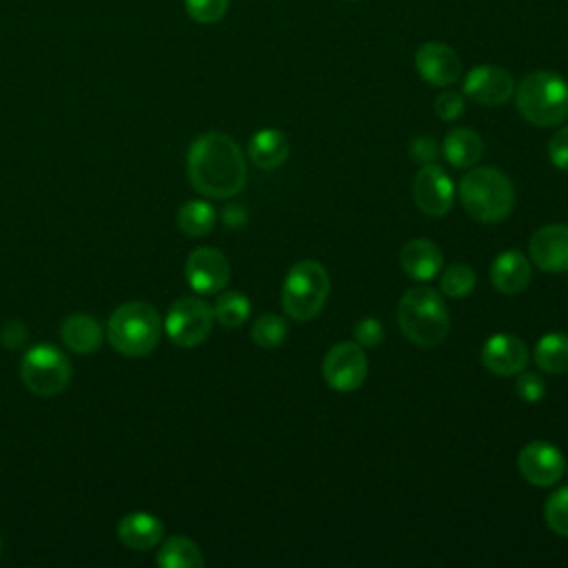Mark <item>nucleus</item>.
<instances>
[{
  "mask_svg": "<svg viewBox=\"0 0 568 568\" xmlns=\"http://www.w3.org/2000/svg\"><path fill=\"white\" fill-rule=\"evenodd\" d=\"M544 517L552 532L568 537V486H561L546 499Z\"/></svg>",
  "mask_w": 568,
  "mask_h": 568,
  "instance_id": "obj_29",
  "label": "nucleus"
},
{
  "mask_svg": "<svg viewBox=\"0 0 568 568\" xmlns=\"http://www.w3.org/2000/svg\"><path fill=\"white\" fill-rule=\"evenodd\" d=\"M251 315V302L244 293L240 291H226L217 297L215 308H213V317L226 326V328H237L242 326Z\"/></svg>",
  "mask_w": 568,
  "mask_h": 568,
  "instance_id": "obj_26",
  "label": "nucleus"
},
{
  "mask_svg": "<svg viewBox=\"0 0 568 568\" xmlns=\"http://www.w3.org/2000/svg\"><path fill=\"white\" fill-rule=\"evenodd\" d=\"M184 275L193 291L211 295L226 286L231 277V266H229V260L217 248L200 246L186 257Z\"/></svg>",
  "mask_w": 568,
  "mask_h": 568,
  "instance_id": "obj_11",
  "label": "nucleus"
},
{
  "mask_svg": "<svg viewBox=\"0 0 568 568\" xmlns=\"http://www.w3.org/2000/svg\"><path fill=\"white\" fill-rule=\"evenodd\" d=\"M399 264L410 280L428 282L442 271L444 255L435 242L417 237V240H410L404 244V248L399 253Z\"/></svg>",
  "mask_w": 568,
  "mask_h": 568,
  "instance_id": "obj_17",
  "label": "nucleus"
},
{
  "mask_svg": "<svg viewBox=\"0 0 568 568\" xmlns=\"http://www.w3.org/2000/svg\"><path fill=\"white\" fill-rule=\"evenodd\" d=\"M408 151H410V158H413L415 162H422V164H430V162L437 158V153H439L437 142H435L433 138H428V135L413 138Z\"/></svg>",
  "mask_w": 568,
  "mask_h": 568,
  "instance_id": "obj_35",
  "label": "nucleus"
},
{
  "mask_svg": "<svg viewBox=\"0 0 568 568\" xmlns=\"http://www.w3.org/2000/svg\"><path fill=\"white\" fill-rule=\"evenodd\" d=\"M481 362L499 377L519 375L528 364V348L517 335L495 333L481 346Z\"/></svg>",
  "mask_w": 568,
  "mask_h": 568,
  "instance_id": "obj_16",
  "label": "nucleus"
},
{
  "mask_svg": "<svg viewBox=\"0 0 568 568\" xmlns=\"http://www.w3.org/2000/svg\"><path fill=\"white\" fill-rule=\"evenodd\" d=\"M397 324L408 342L428 348L446 337L450 328V313L435 288L413 286L397 304Z\"/></svg>",
  "mask_w": 568,
  "mask_h": 568,
  "instance_id": "obj_2",
  "label": "nucleus"
},
{
  "mask_svg": "<svg viewBox=\"0 0 568 568\" xmlns=\"http://www.w3.org/2000/svg\"><path fill=\"white\" fill-rule=\"evenodd\" d=\"M288 333V324L284 317L275 315V313H264L260 315L253 326H251V337L257 346L262 348H275L284 342Z\"/></svg>",
  "mask_w": 568,
  "mask_h": 568,
  "instance_id": "obj_27",
  "label": "nucleus"
},
{
  "mask_svg": "<svg viewBox=\"0 0 568 568\" xmlns=\"http://www.w3.org/2000/svg\"><path fill=\"white\" fill-rule=\"evenodd\" d=\"M368 362L357 342H339L322 359V377L337 393L357 390L366 379Z\"/></svg>",
  "mask_w": 568,
  "mask_h": 568,
  "instance_id": "obj_9",
  "label": "nucleus"
},
{
  "mask_svg": "<svg viewBox=\"0 0 568 568\" xmlns=\"http://www.w3.org/2000/svg\"><path fill=\"white\" fill-rule=\"evenodd\" d=\"M415 69L428 84L450 87L462 75V60L444 42H424L415 53Z\"/></svg>",
  "mask_w": 568,
  "mask_h": 568,
  "instance_id": "obj_15",
  "label": "nucleus"
},
{
  "mask_svg": "<svg viewBox=\"0 0 568 568\" xmlns=\"http://www.w3.org/2000/svg\"><path fill=\"white\" fill-rule=\"evenodd\" d=\"M548 158L557 169L568 171V126H561L548 142Z\"/></svg>",
  "mask_w": 568,
  "mask_h": 568,
  "instance_id": "obj_34",
  "label": "nucleus"
},
{
  "mask_svg": "<svg viewBox=\"0 0 568 568\" xmlns=\"http://www.w3.org/2000/svg\"><path fill=\"white\" fill-rule=\"evenodd\" d=\"M62 342L78 355H89L100 348L102 344V324L87 313H73L69 315L60 326Z\"/></svg>",
  "mask_w": 568,
  "mask_h": 568,
  "instance_id": "obj_20",
  "label": "nucleus"
},
{
  "mask_svg": "<svg viewBox=\"0 0 568 568\" xmlns=\"http://www.w3.org/2000/svg\"><path fill=\"white\" fill-rule=\"evenodd\" d=\"M353 337L359 346H377L384 339V326L375 317H362L353 326Z\"/></svg>",
  "mask_w": 568,
  "mask_h": 568,
  "instance_id": "obj_31",
  "label": "nucleus"
},
{
  "mask_svg": "<svg viewBox=\"0 0 568 568\" xmlns=\"http://www.w3.org/2000/svg\"><path fill=\"white\" fill-rule=\"evenodd\" d=\"M27 339V328L22 322L13 320V322H7L0 331V342L7 346V348H16L20 346L22 342Z\"/></svg>",
  "mask_w": 568,
  "mask_h": 568,
  "instance_id": "obj_36",
  "label": "nucleus"
},
{
  "mask_svg": "<svg viewBox=\"0 0 568 568\" xmlns=\"http://www.w3.org/2000/svg\"><path fill=\"white\" fill-rule=\"evenodd\" d=\"M213 308L197 297H180L164 317V331L173 344L191 348L202 344L213 326Z\"/></svg>",
  "mask_w": 568,
  "mask_h": 568,
  "instance_id": "obj_8",
  "label": "nucleus"
},
{
  "mask_svg": "<svg viewBox=\"0 0 568 568\" xmlns=\"http://www.w3.org/2000/svg\"><path fill=\"white\" fill-rule=\"evenodd\" d=\"M160 333V315L149 302H126L118 306L106 322L109 344L126 357L149 355L158 346Z\"/></svg>",
  "mask_w": 568,
  "mask_h": 568,
  "instance_id": "obj_4",
  "label": "nucleus"
},
{
  "mask_svg": "<svg viewBox=\"0 0 568 568\" xmlns=\"http://www.w3.org/2000/svg\"><path fill=\"white\" fill-rule=\"evenodd\" d=\"M20 377L33 395L51 397L67 388L71 379V364L60 348L51 344H38L22 357Z\"/></svg>",
  "mask_w": 568,
  "mask_h": 568,
  "instance_id": "obj_7",
  "label": "nucleus"
},
{
  "mask_svg": "<svg viewBox=\"0 0 568 568\" xmlns=\"http://www.w3.org/2000/svg\"><path fill=\"white\" fill-rule=\"evenodd\" d=\"M155 561L162 568H202L204 566V557L202 550L197 548L195 541H191L189 537H169L160 550Z\"/></svg>",
  "mask_w": 568,
  "mask_h": 568,
  "instance_id": "obj_23",
  "label": "nucleus"
},
{
  "mask_svg": "<svg viewBox=\"0 0 568 568\" xmlns=\"http://www.w3.org/2000/svg\"><path fill=\"white\" fill-rule=\"evenodd\" d=\"M193 189L206 197H231L246 182V162L237 142L220 131L197 135L186 155Z\"/></svg>",
  "mask_w": 568,
  "mask_h": 568,
  "instance_id": "obj_1",
  "label": "nucleus"
},
{
  "mask_svg": "<svg viewBox=\"0 0 568 568\" xmlns=\"http://www.w3.org/2000/svg\"><path fill=\"white\" fill-rule=\"evenodd\" d=\"M164 526L151 513H129L118 521V539L131 550H149L160 544Z\"/></svg>",
  "mask_w": 568,
  "mask_h": 568,
  "instance_id": "obj_19",
  "label": "nucleus"
},
{
  "mask_svg": "<svg viewBox=\"0 0 568 568\" xmlns=\"http://www.w3.org/2000/svg\"><path fill=\"white\" fill-rule=\"evenodd\" d=\"M291 153V144L286 135L277 129H262L248 142V158L257 169L271 171L286 162Z\"/></svg>",
  "mask_w": 568,
  "mask_h": 568,
  "instance_id": "obj_21",
  "label": "nucleus"
},
{
  "mask_svg": "<svg viewBox=\"0 0 568 568\" xmlns=\"http://www.w3.org/2000/svg\"><path fill=\"white\" fill-rule=\"evenodd\" d=\"M515 93L513 75L495 64H479L466 73L464 95L484 106H499Z\"/></svg>",
  "mask_w": 568,
  "mask_h": 568,
  "instance_id": "obj_13",
  "label": "nucleus"
},
{
  "mask_svg": "<svg viewBox=\"0 0 568 568\" xmlns=\"http://www.w3.org/2000/svg\"><path fill=\"white\" fill-rule=\"evenodd\" d=\"M519 113L535 126H557L568 118V82L552 71H532L515 89Z\"/></svg>",
  "mask_w": 568,
  "mask_h": 568,
  "instance_id": "obj_5",
  "label": "nucleus"
},
{
  "mask_svg": "<svg viewBox=\"0 0 568 568\" xmlns=\"http://www.w3.org/2000/svg\"><path fill=\"white\" fill-rule=\"evenodd\" d=\"M530 262L519 251H504L490 266V282L504 295L521 293L530 282Z\"/></svg>",
  "mask_w": 568,
  "mask_h": 568,
  "instance_id": "obj_18",
  "label": "nucleus"
},
{
  "mask_svg": "<svg viewBox=\"0 0 568 568\" xmlns=\"http://www.w3.org/2000/svg\"><path fill=\"white\" fill-rule=\"evenodd\" d=\"M413 197L422 213L442 217L450 211L455 200V186L448 173L437 164H424L413 180Z\"/></svg>",
  "mask_w": 568,
  "mask_h": 568,
  "instance_id": "obj_10",
  "label": "nucleus"
},
{
  "mask_svg": "<svg viewBox=\"0 0 568 568\" xmlns=\"http://www.w3.org/2000/svg\"><path fill=\"white\" fill-rule=\"evenodd\" d=\"M244 220H246V215H244V209H240V206H231L224 211V222L229 226H240V224H244Z\"/></svg>",
  "mask_w": 568,
  "mask_h": 568,
  "instance_id": "obj_37",
  "label": "nucleus"
},
{
  "mask_svg": "<svg viewBox=\"0 0 568 568\" xmlns=\"http://www.w3.org/2000/svg\"><path fill=\"white\" fill-rule=\"evenodd\" d=\"M459 197L466 213L481 222L495 224L508 217L515 204L513 182L493 166L470 169L459 182Z\"/></svg>",
  "mask_w": 568,
  "mask_h": 568,
  "instance_id": "obj_3",
  "label": "nucleus"
},
{
  "mask_svg": "<svg viewBox=\"0 0 568 568\" xmlns=\"http://www.w3.org/2000/svg\"><path fill=\"white\" fill-rule=\"evenodd\" d=\"M535 362L548 375H561L568 371V335L546 333L535 346Z\"/></svg>",
  "mask_w": 568,
  "mask_h": 568,
  "instance_id": "obj_24",
  "label": "nucleus"
},
{
  "mask_svg": "<svg viewBox=\"0 0 568 568\" xmlns=\"http://www.w3.org/2000/svg\"><path fill=\"white\" fill-rule=\"evenodd\" d=\"M178 226L191 237H202L215 226V211L204 200H191L178 211Z\"/></svg>",
  "mask_w": 568,
  "mask_h": 568,
  "instance_id": "obj_25",
  "label": "nucleus"
},
{
  "mask_svg": "<svg viewBox=\"0 0 568 568\" xmlns=\"http://www.w3.org/2000/svg\"><path fill=\"white\" fill-rule=\"evenodd\" d=\"M521 477L532 486H552L564 475V455L550 442H530L517 455Z\"/></svg>",
  "mask_w": 568,
  "mask_h": 568,
  "instance_id": "obj_12",
  "label": "nucleus"
},
{
  "mask_svg": "<svg viewBox=\"0 0 568 568\" xmlns=\"http://www.w3.org/2000/svg\"><path fill=\"white\" fill-rule=\"evenodd\" d=\"M444 158L457 166V169H468L473 164H477L484 155V142L479 138V133H475L473 129L466 126H457L453 131L446 133L444 138Z\"/></svg>",
  "mask_w": 568,
  "mask_h": 568,
  "instance_id": "obj_22",
  "label": "nucleus"
},
{
  "mask_svg": "<svg viewBox=\"0 0 568 568\" xmlns=\"http://www.w3.org/2000/svg\"><path fill=\"white\" fill-rule=\"evenodd\" d=\"M0 548H2V539H0Z\"/></svg>",
  "mask_w": 568,
  "mask_h": 568,
  "instance_id": "obj_38",
  "label": "nucleus"
},
{
  "mask_svg": "<svg viewBox=\"0 0 568 568\" xmlns=\"http://www.w3.org/2000/svg\"><path fill=\"white\" fill-rule=\"evenodd\" d=\"M442 293L448 297H466L475 288V271L468 264H450L439 280Z\"/></svg>",
  "mask_w": 568,
  "mask_h": 568,
  "instance_id": "obj_28",
  "label": "nucleus"
},
{
  "mask_svg": "<svg viewBox=\"0 0 568 568\" xmlns=\"http://www.w3.org/2000/svg\"><path fill=\"white\" fill-rule=\"evenodd\" d=\"M535 266L546 273H568V224H546L528 242Z\"/></svg>",
  "mask_w": 568,
  "mask_h": 568,
  "instance_id": "obj_14",
  "label": "nucleus"
},
{
  "mask_svg": "<svg viewBox=\"0 0 568 568\" xmlns=\"http://www.w3.org/2000/svg\"><path fill=\"white\" fill-rule=\"evenodd\" d=\"M435 113L446 122L457 120L464 113V95L457 91H442L435 100Z\"/></svg>",
  "mask_w": 568,
  "mask_h": 568,
  "instance_id": "obj_32",
  "label": "nucleus"
},
{
  "mask_svg": "<svg viewBox=\"0 0 568 568\" xmlns=\"http://www.w3.org/2000/svg\"><path fill=\"white\" fill-rule=\"evenodd\" d=\"M515 388L524 402H539L546 393V384L537 373H519Z\"/></svg>",
  "mask_w": 568,
  "mask_h": 568,
  "instance_id": "obj_33",
  "label": "nucleus"
},
{
  "mask_svg": "<svg viewBox=\"0 0 568 568\" xmlns=\"http://www.w3.org/2000/svg\"><path fill=\"white\" fill-rule=\"evenodd\" d=\"M331 277L317 260H300L286 273L282 284V308L295 322L313 320L326 304Z\"/></svg>",
  "mask_w": 568,
  "mask_h": 568,
  "instance_id": "obj_6",
  "label": "nucleus"
},
{
  "mask_svg": "<svg viewBox=\"0 0 568 568\" xmlns=\"http://www.w3.org/2000/svg\"><path fill=\"white\" fill-rule=\"evenodd\" d=\"M184 9L191 16V20L200 24H213L224 18L229 0H184Z\"/></svg>",
  "mask_w": 568,
  "mask_h": 568,
  "instance_id": "obj_30",
  "label": "nucleus"
}]
</instances>
